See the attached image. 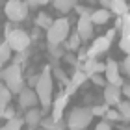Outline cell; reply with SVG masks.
<instances>
[{"instance_id": "1", "label": "cell", "mask_w": 130, "mask_h": 130, "mask_svg": "<svg viewBox=\"0 0 130 130\" xmlns=\"http://www.w3.org/2000/svg\"><path fill=\"white\" fill-rule=\"evenodd\" d=\"M52 91H54V76H52V67H45L39 73V82L35 86V93L39 97L41 108L48 111L52 108Z\"/></svg>"}, {"instance_id": "2", "label": "cell", "mask_w": 130, "mask_h": 130, "mask_svg": "<svg viewBox=\"0 0 130 130\" xmlns=\"http://www.w3.org/2000/svg\"><path fill=\"white\" fill-rule=\"evenodd\" d=\"M0 80L9 87V91L13 93V95H21L28 87L26 78L22 76V65H15V63L6 65V67L0 71Z\"/></svg>"}, {"instance_id": "3", "label": "cell", "mask_w": 130, "mask_h": 130, "mask_svg": "<svg viewBox=\"0 0 130 130\" xmlns=\"http://www.w3.org/2000/svg\"><path fill=\"white\" fill-rule=\"evenodd\" d=\"M69 35H71V22L65 17H60L46 30V43H48V46H61L63 43H67Z\"/></svg>"}, {"instance_id": "4", "label": "cell", "mask_w": 130, "mask_h": 130, "mask_svg": "<svg viewBox=\"0 0 130 130\" xmlns=\"http://www.w3.org/2000/svg\"><path fill=\"white\" fill-rule=\"evenodd\" d=\"M93 110L91 106H80L73 108L67 115V128L69 130H86L93 121Z\"/></svg>"}, {"instance_id": "5", "label": "cell", "mask_w": 130, "mask_h": 130, "mask_svg": "<svg viewBox=\"0 0 130 130\" xmlns=\"http://www.w3.org/2000/svg\"><path fill=\"white\" fill-rule=\"evenodd\" d=\"M30 13V6L24 0H6L4 2V15L9 22H22Z\"/></svg>"}, {"instance_id": "6", "label": "cell", "mask_w": 130, "mask_h": 130, "mask_svg": "<svg viewBox=\"0 0 130 130\" xmlns=\"http://www.w3.org/2000/svg\"><path fill=\"white\" fill-rule=\"evenodd\" d=\"M6 41H8V45L11 46V50L13 52H24L30 48V45H32V35L24 32V30H21V28H17L15 32H11L8 37H6Z\"/></svg>"}, {"instance_id": "7", "label": "cell", "mask_w": 130, "mask_h": 130, "mask_svg": "<svg viewBox=\"0 0 130 130\" xmlns=\"http://www.w3.org/2000/svg\"><path fill=\"white\" fill-rule=\"evenodd\" d=\"M104 78L108 84H113L117 87H123L126 84L125 76L121 74V65L117 63L115 60H108L106 61V73H104Z\"/></svg>"}, {"instance_id": "8", "label": "cell", "mask_w": 130, "mask_h": 130, "mask_svg": "<svg viewBox=\"0 0 130 130\" xmlns=\"http://www.w3.org/2000/svg\"><path fill=\"white\" fill-rule=\"evenodd\" d=\"M110 46H111V41L106 37V35H100V37L93 39L91 46L87 48V60H95L97 56L104 54V52H108Z\"/></svg>"}, {"instance_id": "9", "label": "cell", "mask_w": 130, "mask_h": 130, "mask_svg": "<svg viewBox=\"0 0 130 130\" xmlns=\"http://www.w3.org/2000/svg\"><path fill=\"white\" fill-rule=\"evenodd\" d=\"M102 99H104V104H108L110 108H111V106H115V108H117V104L123 100L121 87H117L113 84H108L104 87V91H102Z\"/></svg>"}, {"instance_id": "10", "label": "cell", "mask_w": 130, "mask_h": 130, "mask_svg": "<svg viewBox=\"0 0 130 130\" xmlns=\"http://www.w3.org/2000/svg\"><path fill=\"white\" fill-rule=\"evenodd\" d=\"M37 104H39V97H37V93H35V89H32V87H26L19 95V106L22 110H32Z\"/></svg>"}, {"instance_id": "11", "label": "cell", "mask_w": 130, "mask_h": 130, "mask_svg": "<svg viewBox=\"0 0 130 130\" xmlns=\"http://www.w3.org/2000/svg\"><path fill=\"white\" fill-rule=\"evenodd\" d=\"M95 24L91 22V17H78V22H76V34L82 37V41L93 39V28Z\"/></svg>"}, {"instance_id": "12", "label": "cell", "mask_w": 130, "mask_h": 130, "mask_svg": "<svg viewBox=\"0 0 130 130\" xmlns=\"http://www.w3.org/2000/svg\"><path fill=\"white\" fill-rule=\"evenodd\" d=\"M67 102H69V95L67 93H60L56 99H54V102H52V117H54V121H61V117H63V111L65 108H67Z\"/></svg>"}, {"instance_id": "13", "label": "cell", "mask_w": 130, "mask_h": 130, "mask_svg": "<svg viewBox=\"0 0 130 130\" xmlns=\"http://www.w3.org/2000/svg\"><path fill=\"white\" fill-rule=\"evenodd\" d=\"M41 119H43V113H41V110H37V108L26 110V113H24V123H26L28 130H35V128L41 125Z\"/></svg>"}, {"instance_id": "14", "label": "cell", "mask_w": 130, "mask_h": 130, "mask_svg": "<svg viewBox=\"0 0 130 130\" xmlns=\"http://www.w3.org/2000/svg\"><path fill=\"white\" fill-rule=\"evenodd\" d=\"M52 6L60 11V13H69L78 6V0H52Z\"/></svg>"}, {"instance_id": "15", "label": "cell", "mask_w": 130, "mask_h": 130, "mask_svg": "<svg viewBox=\"0 0 130 130\" xmlns=\"http://www.w3.org/2000/svg\"><path fill=\"white\" fill-rule=\"evenodd\" d=\"M110 9H104V8H100V9H93V15H91V22L93 24H106V22L110 21Z\"/></svg>"}, {"instance_id": "16", "label": "cell", "mask_w": 130, "mask_h": 130, "mask_svg": "<svg viewBox=\"0 0 130 130\" xmlns=\"http://www.w3.org/2000/svg\"><path fill=\"white\" fill-rule=\"evenodd\" d=\"M54 21L56 19H52V17L48 15V13H45V11H39L37 13V17H35V26L37 28H43V30H48V28L54 24Z\"/></svg>"}, {"instance_id": "17", "label": "cell", "mask_w": 130, "mask_h": 130, "mask_svg": "<svg viewBox=\"0 0 130 130\" xmlns=\"http://www.w3.org/2000/svg\"><path fill=\"white\" fill-rule=\"evenodd\" d=\"M111 13H115L117 17H123L130 13V6L126 4V0H111Z\"/></svg>"}, {"instance_id": "18", "label": "cell", "mask_w": 130, "mask_h": 130, "mask_svg": "<svg viewBox=\"0 0 130 130\" xmlns=\"http://www.w3.org/2000/svg\"><path fill=\"white\" fill-rule=\"evenodd\" d=\"M80 45H82V37L76 32H73L69 35L67 43H63V48L67 52H74V50H80Z\"/></svg>"}, {"instance_id": "19", "label": "cell", "mask_w": 130, "mask_h": 130, "mask_svg": "<svg viewBox=\"0 0 130 130\" xmlns=\"http://www.w3.org/2000/svg\"><path fill=\"white\" fill-rule=\"evenodd\" d=\"M119 48L128 56L130 54V26H123L121 39H119Z\"/></svg>"}, {"instance_id": "20", "label": "cell", "mask_w": 130, "mask_h": 130, "mask_svg": "<svg viewBox=\"0 0 130 130\" xmlns=\"http://www.w3.org/2000/svg\"><path fill=\"white\" fill-rule=\"evenodd\" d=\"M87 78H89V76H87L82 69H76L74 73H73V76H71V80H69V82H71V86H73L74 89H78V87H82V86L86 84V80H87Z\"/></svg>"}, {"instance_id": "21", "label": "cell", "mask_w": 130, "mask_h": 130, "mask_svg": "<svg viewBox=\"0 0 130 130\" xmlns=\"http://www.w3.org/2000/svg\"><path fill=\"white\" fill-rule=\"evenodd\" d=\"M24 125H26V123H24V117H19V115H17L15 119L6 121V125L0 128V130H21Z\"/></svg>"}, {"instance_id": "22", "label": "cell", "mask_w": 130, "mask_h": 130, "mask_svg": "<svg viewBox=\"0 0 130 130\" xmlns=\"http://www.w3.org/2000/svg\"><path fill=\"white\" fill-rule=\"evenodd\" d=\"M11 58H13V50H11V46L8 45V41H4V45L0 46V61L8 63V61H11Z\"/></svg>"}, {"instance_id": "23", "label": "cell", "mask_w": 130, "mask_h": 130, "mask_svg": "<svg viewBox=\"0 0 130 130\" xmlns=\"http://www.w3.org/2000/svg\"><path fill=\"white\" fill-rule=\"evenodd\" d=\"M117 110L123 115V123H128L130 121V100H121L117 104Z\"/></svg>"}, {"instance_id": "24", "label": "cell", "mask_w": 130, "mask_h": 130, "mask_svg": "<svg viewBox=\"0 0 130 130\" xmlns=\"http://www.w3.org/2000/svg\"><path fill=\"white\" fill-rule=\"evenodd\" d=\"M11 97H13V93L9 91V87L4 84V82H0V102L6 104V106H9V100Z\"/></svg>"}, {"instance_id": "25", "label": "cell", "mask_w": 130, "mask_h": 130, "mask_svg": "<svg viewBox=\"0 0 130 130\" xmlns=\"http://www.w3.org/2000/svg\"><path fill=\"white\" fill-rule=\"evenodd\" d=\"M52 76H54L58 82H61V84H69V80H71V78H67L65 71L60 67V65H52Z\"/></svg>"}, {"instance_id": "26", "label": "cell", "mask_w": 130, "mask_h": 130, "mask_svg": "<svg viewBox=\"0 0 130 130\" xmlns=\"http://www.w3.org/2000/svg\"><path fill=\"white\" fill-rule=\"evenodd\" d=\"M48 52H50L52 61H58L60 58H65V54H67V50H65L63 46H48Z\"/></svg>"}, {"instance_id": "27", "label": "cell", "mask_w": 130, "mask_h": 130, "mask_svg": "<svg viewBox=\"0 0 130 130\" xmlns=\"http://www.w3.org/2000/svg\"><path fill=\"white\" fill-rule=\"evenodd\" d=\"M104 117H106V121H110V123H111V125H113V123H121V121H123V115L119 113V110H117V108H115V110H113V108H110V110H108V113H106Z\"/></svg>"}, {"instance_id": "28", "label": "cell", "mask_w": 130, "mask_h": 130, "mask_svg": "<svg viewBox=\"0 0 130 130\" xmlns=\"http://www.w3.org/2000/svg\"><path fill=\"white\" fill-rule=\"evenodd\" d=\"M97 60H86L84 63H82V71L87 74V76H91V74H95V67H97Z\"/></svg>"}, {"instance_id": "29", "label": "cell", "mask_w": 130, "mask_h": 130, "mask_svg": "<svg viewBox=\"0 0 130 130\" xmlns=\"http://www.w3.org/2000/svg\"><path fill=\"white\" fill-rule=\"evenodd\" d=\"M28 56H30V52L24 50V52H17V54L11 58V63H15V65H22L26 60H28Z\"/></svg>"}, {"instance_id": "30", "label": "cell", "mask_w": 130, "mask_h": 130, "mask_svg": "<svg viewBox=\"0 0 130 130\" xmlns=\"http://www.w3.org/2000/svg\"><path fill=\"white\" fill-rule=\"evenodd\" d=\"M89 80H91V84H95L97 87H106V86H108V82H106L104 74H91Z\"/></svg>"}, {"instance_id": "31", "label": "cell", "mask_w": 130, "mask_h": 130, "mask_svg": "<svg viewBox=\"0 0 130 130\" xmlns=\"http://www.w3.org/2000/svg\"><path fill=\"white\" fill-rule=\"evenodd\" d=\"M91 110H93V115H100V117H104L106 113H108L110 106H108V104H95V106H91Z\"/></svg>"}, {"instance_id": "32", "label": "cell", "mask_w": 130, "mask_h": 130, "mask_svg": "<svg viewBox=\"0 0 130 130\" xmlns=\"http://www.w3.org/2000/svg\"><path fill=\"white\" fill-rule=\"evenodd\" d=\"M63 61L65 63H69V65H73V67H80V60H78V56H74L73 52H67L63 58Z\"/></svg>"}, {"instance_id": "33", "label": "cell", "mask_w": 130, "mask_h": 130, "mask_svg": "<svg viewBox=\"0 0 130 130\" xmlns=\"http://www.w3.org/2000/svg\"><path fill=\"white\" fill-rule=\"evenodd\" d=\"M2 117H4L6 121H11V119H15V117H17V111H15V108H13V106H6V110H4Z\"/></svg>"}, {"instance_id": "34", "label": "cell", "mask_w": 130, "mask_h": 130, "mask_svg": "<svg viewBox=\"0 0 130 130\" xmlns=\"http://www.w3.org/2000/svg\"><path fill=\"white\" fill-rule=\"evenodd\" d=\"M54 117L52 115H46V117H43V119H41V125H39V128H43V130H48L52 125H54Z\"/></svg>"}, {"instance_id": "35", "label": "cell", "mask_w": 130, "mask_h": 130, "mask_svg": "<svg viewBox=\"0 0 130 130\" xmlns=\"http://www.w3.org/2000/svg\"><path fill=\"white\" fill-rule=\"evenodd\" d=\"M119 65H121V71H123V73H125V74L128 76V78H130V54H128V56L125 58V60H123V61L119 63Z\"/></svg>"}, {"instance_id": "36", "label": "cell", "mask_w": 130, "mask_h": 130, "mask_svg": "<svg viewBox=\"0 0 130 130\" xmlns=\"http://www.w3.org/2000/svg\"><path fill=\"white\" fill-rule=\"evenodd\" d=\"M15 30H17V24H15V22H6V24H4V39L8 37L11 32H15Z\"/></svg>"}, {"instance_id": "37", "label": "cell", "mask_w": 130, "mask_h": 130, "mask_svg": "<svg viewBox=\"0 0 130 130\" xmlns=\"http://www.w3.org/2000/svg\"><path fill=\"white\" fill-rule=\"evenodd\" d=\"M24 2L30 6V8H39V6H46L50 0H24Z\"/></svg>"}, {"instance_id": "38", "label": "cell", "mask_w": 130, "mask_h": 130, "mask_svg": "<svg viewBox=\"0 0 130 130\" xmlns=\"http://www.w3.org/2000/svg\"><path fill=\"white\" fill-rule=\"evenodd\" d=\"M48 130H69V128H67V121H63V119H61V121H56Z\"/></svg>"}, {"instance_id": "39", "label": "cell", "mask_w": 130, "mask_h": 130, "mask_svg": "<svg viewBox=\"0 0 130 130\" xmlns=\"http://www.w3.org/2000/svg\"><path fill=\"white\" fill-rule=\"evenodd\" d=\"M111 128H113V126H111V123L104 119V121H100V123H97V126L93 128V130H111Z\"/></svg>"}, {"instance_id": "40", "label": "cell", "mask_w": 130, "mask_h": 130, "mask_svg": "<svg viewBox=\"0 0 130 130\" xmlns=\"http://www.w3.org/2000/svg\"><path fill=\"white\" fill-rule=\"evenodd\" d=\"M37 82H39V74H32L30 78L26 80V84H28V87H32V89H34V87L37 86Z\"/></svg>"}, {"instance_id": "41", "label": "cell", "mask_w": 130, "mask_h": 130, "mask_svg": "<svg viewBox=\"0 0 130 130\" xmlns=\"http://www.w3.org/2000/svg\"><path fill=\"white\" fill-rule=\"evenodd\" d=\"M121 93H123V97H125L126 100H130V84H128V82L121 87Z\"/></svg>"}, {"instance_id": "42", "label": "cell", "mask_w": 130, "mask_h": 130, "mask_svg": "<svg viewBox=\"0 0 130 130\" xmlns=\"http://www.w3.org/2000/svg\"><path fill=\"white\" fill-rule=\"evenodd\" d=\"M99 4H100V8H104V9L111 8V0H99Z\"/></svg>"}, {"instance_id": "43", "label": "cell", "mask_w": 130, "mask_h": 130, "mask_svg": "<svg viewBox=\"0 0 130 130\" xmlns=\"http://www.w3.org/2000/svg\"><path fill=\"white\" fill-rule=\"evenodd\" d=\"M106 37H108L110 41H111V39H113V37H115V30H113V28H111V30H110L108 34H106Z\"/></svg>"}, {"instance_id": "44", "label": "cell", "mask_w": 130, "mask_h": 130, "mask_svg": "<svg viewBox=\"0 0 130 130\" xmlns=\"http://www.w3.org/2000/svg\"><path fill=\"white\" fill-rule=\"evenodd\" d=\"M4 110H6V104H2V102H0V117H2V113H4Z\"/></svg>"}, {"instance_id": "45", "label": "cell", "mask_w": 130, "mask_h": 130, "mask_svg": "<svg viewBox=\"0 0 130 130\" xmlns=\"http://www.w3.org/2000/svg\"><path fill=\"white\" fill-rule=\"evenodd\" d=\"M4 41H6L4 37H0V46H2V45H4Z\"/></svg>"}, {"instance_id": "46", "label": "cell", "mask_w": 130, "mask_h": 130, "mask_svg": "<svg viewBox=\"0 0 130 130\" xmlns=\"http://www.w3.org/2000/svg\"><path fill=\"white\" fill-rule=\"evenodd\" d=\"M2 65H4V63H2V61H0V71H2V69H4V67H2Z\"/></svg>"}, {"instance_id": "47", "label": "cell", "mask_w": 130, "mask_h": 130, "mask_svg": "<svg viewBox=\"0 0 130 130\" xmlns=\"http://www.w3.org/2000/svg\"><path fill=\"white\" fill-rule=\"evenodd\" d=\"M128 84H130V78H128Z\"/></svg>"}, {"instance_id": "48", "label": "cell", "mask_w": 130, "mask_h": 130, "mask_svg": "<svg viewBox=\"0 0 130 130\" xmlns=\"http://www.w3.org/2000/svg\"><path fill=\"white\" fill-rule=\"evenodd\" d=\"M128 130H130V128H128Z\"/></svg>"}]
</instances>
